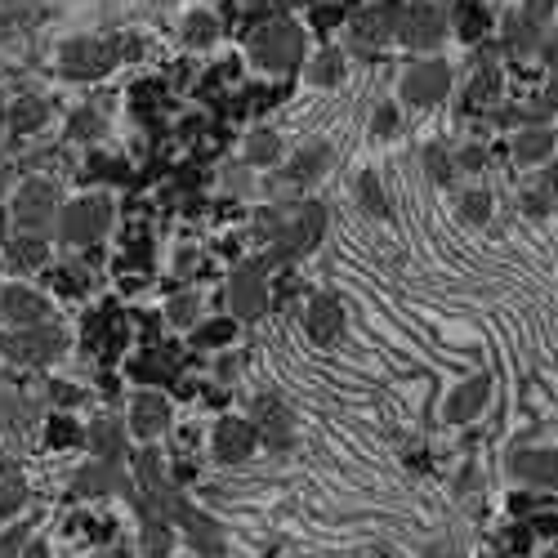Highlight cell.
<instances>
[{
	"instance_id": "9",
	"label": "cell",
	"mask_w": 558,
	"mask_h": 558,
	"mask_svg": "<svg viewBox=\"0 0 558 558\" xmlns=\"http://www.w3.org/2000/svg\"><path fill=\"white\" fill-rule=\"evenodd\" d=\"M72 496H125L139 500L134 492V474H125V460H90L85 469H76L72 478Z\"/></svg>"
},
{
	"instance_id": "39",
	"label": "cell",
	"mask_w": 558,
	"mask_h": 558,
	"mask_svg": "<svg viewBox=\"0 0 558 558\" xmlns=\"http://www.w3.org/2000/svg\"><path fill=\"white\" fill-rule=\"evenodd\" d=\"M18 184H14V166H5V161H0V197H5V192H14Z\"/></svg>"
},
{
	"instance_id": "40",
	"label": "cell",
	"mask_w": 558,
	"mask_h": 558,
	"mask_svg": "<svg viewBox=\"0 0 558 558\" xmlns=\"http://www.w3.org/2000/svg\"><path fill=\"white\" fill-rule=\"evenodd\" d=\"M9 233H14V228H9V215H5V210H0V246L9 242Z\"/></svg>"
},
{
	"instance_id": "5",
	"label": "cell",
	"mask_w": 558,
	"mask_h": 558,
	"mask_svg": "<svg viewBox=\"0 0 558 558\" xmlns=\"http://www.w3.org/2000/svg\"><path fill=\"white\" fill-rule=\"evenodd\" d=\"M63 349H67V340L54 322L9 326V331H0V358H5L9 367H50Z\"/></svg>"
},
{
	"instance_id": "22",
	"label": "cell",
	"mask_w": 558,
	"mask_h": 558,
	"mask_svg": "<svg viewBox=\"0 0 558 558\" xmlns=\"http://www.w3.org/2000/svg\"><path fill=\"white\" fill-rule=\"evenodd\" d=\"M349 27H353V45H380L393 32V14L389 9H358Z\"/></svg>"
},
{
	"instance_id": "17",
	"label": "cell",
	"mask_w": 558,
	"mask_h": 558,
	"mask_svg": "<svg viewBox=\"0 0 558 558\" xmlns=\"http://www.w3.org/2000/svg\"><path fill=\"white\" fill-rule=\"evenodd\" d=\"M402 94H407L411 103H434L447 94V67L442 63H420L407 72V81H402Z\"/></svg>"
},
{
	"instance_id": "2",
	"label": "cell",
	"mask_w": 558,
	"mask_h": 558,
	"mask_svg": "<svg viewBox=\"0 0 558 558\" xmlns=\"http://www.w3.org/2000/svg\"><path fill=\"white\" fill-rule=\"evenodd\" d=\"M246 59L259 72H273V76L295 72L304 63V27L291 23V18H264L246 36Z\"/></svg>"
},
{
	"instance_id": "24",
	"label": "cell",
	"mask_w": 558,
	"mask_h": 558,
	"mask_svg": "<svg viewBox=\"0 0 558 558\" xmlns=\"http://www.w3.org/2000/svg\"><path fill=\"white\" fill-rule=\"evenodd\" d=\"M197 349H228V344L237 340V322L233 317H201L197 326H192L188 335Z\"/></svg>"
},
{
	"instance_id": "38",
	"label": "cell",
	"mask_w": 558,
	"mask_h": 558,
	"mask_svg": "<svg viewBox=\"0 0 558 558\" xmlns=\"http://www.w3.org/2000/svg\"><path fill=\"white\" fill-rule=\"evenodd\" d=\"M313 23H317V27L340 23V9H335V5H317V9H313Z\"/></svg>"
},
{
	"instance_id": "34",
	"label": "cell",
	"mask_w": 558,
	"mask_h": 558,
	"mask_svg": "<svg viewBox=\"0 0 558 558\" xmlns=\"http://www.w3.org/2000/svg\"><path fill=\"white\" fill-rule=\"evenodd\" d=\"M54 282L72 286V291H85V268L81 264H67V268H59V273H54Z\"/></svg>"
},
{
	"instance_id": "12",
	"label": "cell",
	"mask_w": 558,
	"mask_h": 558,
	"mask_svg": "<svg viewBox=\"0 0 558 558\" xmlns=\"http://www.w3.org/2000/svg\"><path fill=\"white\" fill-rule=\"evenodd\" d=\"M0 322H9V326H41V322H50V295L36 291V286H27V282L0 286Z\"/></svg>"
},
{
	"instance_id": "10",
	"label": "cell",
	"mask_w": 558,
	"mask_h": 558,
	"mask_svg": "<svg viewBox=\"0 0 558 558\" xmlns=\"http://www.w3.org/2000/svg\"><path fill=\"white\" fill-rule=\"evenodd\" d=\"M170 420H175V411H170V402L161 398L157 389H139L130 398V411H125V429H130V438H139L143 447H152V442L166 434Z\"/></svg>"
},
{
	"instance_id": "31",
	"label": "cell",
	"mask_w": 558,
	"mask_h": 558,
	"mask_svg": "<svg viewBox=\"0 0 558 558\" xmlns=\"http://www.w3.org/2000/svg\"><path fill=\"white\" fill-rule=\"evenodd\" d=\"M27 532H32V523H27V518H23V523H14L9 532H0V558H18V554H23L27 550Z\"/></svg>"
},
{
	"instance_id": "29",
	"label": "cell",
	"mask_w": 558,
	"mask_h": 558,
	"mask_svg": "<svg viewBox=\"0 0 558 558\" xmlns=\"http://www.w3.org/2000/svg\"><path fill=\"white\" fill-rule=\"evenodd\" d=\"M175 367V362H170V353H161V349H143L139 358H134V367H130V375L139 384H157V380H170V371Z\"/></svg>"
},
{
	"instance_id": "33",
	"label": "cell",
	"mask_w": 558,
	"mask_h": 558,
	"mask_svg": "<svg viewBox=\"0 0 558 558\" xmlns=\"http://www.w3.org/2000/svg\"><path fill=\"white\" fill-rule=\"evenodd\" d=\"M50 442L54 447H76V442H85V429L67 425V420H50Z\"/></svg>"
},
{
	"instance_id": "14",
	"label": "cell",
	"mask_w": 558,
	"mask_h": 558,
	"mask_svg": "<svg viewBox=\"0 0 558 558\" xmlns=\"http://www.w3.org/2000/svg\"><path fill=\"white\" fill-rule=\"evenodd\" d=\"M304 331H309L313 344H335L344 331V304L335 295H313L309 309H304Z\"/></svg>"
},
{
	"instance_id": "35",
	"label": "cell",
	"mask_w": 558,
	"mask_h": 558,
	"mask_svg": "<svg viewBox=\"0 0 558 558\" xmlns=\"http://www.w3.org/2000/svg\"><path fill=\"white\" fill-rule=\"evenodd\" d=\"M197 250H192V246H184V250H179V255H175V268H179V273H184V277H192V273H197Z\"/></svg>"
},
{
	"instance_id": "26",
	"label": "cell",
	"mask_w": 558,
	"mask_h": 558,
	"mask_svg": "<svg viewBox=\"0 0 558 558\" xmlns=\"http://www.w3.org/2000/svg\"><path fill=\"white\" fill-rule=\"evenodd\" d=\"M9 125H14L18 134H36L50 125V103L36 99V94H27V99H18L14 108H9Z\"/></svg>"
},
{
	"instance_id": "8",
	"label": "cell",
	"mask_w": 558,
	"mask_h": 558,
	"mask_svg": "<svg viewBox=\"0 0 558 558\" xmlns=\"http://www.w3.org/2000/svg\"><path fill=\"white\" fill-rule=\"evenodd\" d=\"M250 429H255L259 447L268 451H286L295 442V420L291 411H286V402L277 398V393H259L255 402H250Z\"/></svg>"
},
{
	"instance_id": "15",
	"label": "cell",
	"mask_w": 558,
	"mask_h": 558,
	"mask_svg": "<svg viewBox=\"0 0 558 558\" xmlns=\"http://www.w3.org/2000/svg\"><path fill=\"white\" fill-rule=\"evenodd\" d=\"M125 442H130V429L117 416H99L85 425V447L94 451V460H125Z\"/></svg>"
},
{
	"instance_id": "13",
	"label": "cell",
	"mask_w": 558,
	"mask_h": 558,
	"mask_svg": "<svg viewBox=\"0 0 558 558\" xmlns=\"http://www.w3.org/2000/svg\"><path fill=\"white\" fill-rule=\"evenodd\" d=\"M331 161H335V152H331V143H304L300 152H291V161H286V184H291L295 192L300 188H313L317 179L331 170Z\"/></svg>"
},
{
	"instance_id": "21",
	"label": "cell",
	"mask_w": 558,
	"mask_h": 558,
	"mask_svg": "<svg viewBox=\"0 0 558 558\" xmlns=\"http://www.w3.org/2000/svg\"><path fill=\"white\" fill-rule=\"evenodd\" d=\"M393 27L402 32L407 45H434L442 36V23H438L434 9H407L402 18H393Z\"/></svg>"
},
{
	"instance_id": "23",
	"label": "cell",
	"mask_w": 558,
	"mask_h": 558,
	"mask_svg": "<svg viewBox=\"0 0 558 558\" xmlns=\"http://www.w3.org/2000/svg\"><path fill=\"white\" fill-rule=\"evenodd\" d=\"M179 36H184V45H192V50H206V45H215L219 41L215 9H188L184 23H179Z\"/></svg>"
},
{
	"instance_id": "41",
	"label": "cell",
	"mask_w": 558,
	"mask_h": 558,
	"mask_svg": "<svg viewBox=\"0 0 558 558\" xmlns=\"http://www.w3.org/2000/svg\"><path fill=\"white\" fill-rule=\"evenodd\" d=\"M27 558H45V550H36V545H27Z\"/></svg>"
},
{
	"instance_id": "36",
	"label": "cell",
	"mask_w": 558,
	"mask_h": 558,
	"mask_svg": "<svg viewBox=\"0 0 558 558\" xmlns=\"http://www.w3.org/2000/svg\"><path fill=\"white\" fill-rule=\"evenodd\" d=\"M460 210H465L469 219H483V215H487V197H483V192H469L465 206H460Z\"/></svg>"
},
{
	"instance_id": "25",
	"label": "cell",
	"mask_w": 558,
	"mask_h": 558,
	"mask_svg": "<svg viewBox=\"0 0 558 558\" xmlns=\"http://www.w3.org/2000/svg\"><path fill=\"white\" fill-rule=\"evenodd\" d=\"M166 322L179 326V331H192L201 322V295L192 286H179L175 295H166Z\"/></svg>"
},
{
	"instance_id": "28",
	"label": "cell",
	"mask_w": 558,
	"mask_h": 558,
	"mask_svg": "<svg viewBox=\"0 0 558 558\" xmlns=\"http://www.w3.org/2000/svg\"><path fill=\"white\" fill-rule=\"evenodd\" d=\"M67 134H72L76 143H99L103 134H108V117H103L99 108H76L72 121H67Z\"/></svg>"
},
{
	"instance_id": "4",
	"label": "cell",
	"mask_w": 558,
	"mask_h": 558,
	"mask_svg": "<svg viewBox=\"0 0 558 558\" xmlns=\"http://www.w3.org/2000/svg\"><path fill=\"white\" fill-rule=\"evenodd\" d=\"M322 233H326V206L322 201H295V215H291V224H286V233L277 237L259 259L268 264V273H273V268H291L295 259H304L317 242H322Z\"/></svg>"
},
{
	"instance_id": "6",
	"label": "cell",
	"mask_w": 558,
	"mask_h": 558,
	"mask_svg": "<svg viewBox=\"0 0 558 558\" xmlns=\"http://www.w3.org/2000/svg\"><path fill=\"white\" fill-rule=\"evenodd\" d=\"M121 63V41L112 36H72L59 45V72L67 81H99Z\"/></svg>"
},
{
	"instance_id": "32",
	"label": "cell",
	"mask_w": 558,
	"mask_h": 558,
	"mask_svg": "<svg viewBox=\"0 0 558 558\" xmlns=\"http://www.w3.org/2000/svg\"><path fill=\"white\" fill-rule=\"evenodd\" d=\"M358 197H362V206H367L371 215H384V192H380V184H375V175L358 179Z\"/></svg>"
},
{
	"instance_id": "37",
	"label": "cell",
	"mask_w": 558,
	"mask_h": 558,
	"mask_svg": "<svg viewBox=\"0 0 558 558\" xmlns=\"http://www.w3.org/2000/svg\"><path fill=\"white\" fill-rule=\"evenodd\" d=\"M389 130H398V112L380 108V112H375V134H389Z\"/></svg>"
},
{
	"instance_id": "20",
	"label": "cell",
	"mask_w": 558,
	"mask_h": 558,
	"mask_svg": "<svg viewBox=\"0 0 558 558\" xmlns=\"http://www.w3.org/2000/svg\"><path fill=\"white\" fill-rule=\"evenodd\" d=\"M291 215H295V201H291V206H282V201H268V206H259L255 219H250V237H255V242H264V246H273L277 237L286 233Z\"/></svg>"
},
{
	"instance_id": "11",
	"label": "cell",
	"mask_w": 558,
	"mask_h": 558,
	"mask_svg": "<svg viewBox=\"0 0 558 558\" xmlns=\"http://www.w3.org/2000/svg\"><path fill=\"white\" fill-rule=\"evenodd\" d=\"M255 447H259V438H255V429H250V420H242V416H224L210 429V456H215L219 465H246V460L255 456Z\"/></svg>"
},
{
	"instance_id": "1",
	"label": "cell",
	"mask_w": 558,
	"mask_h": 558,
	"mask_svg": "<svg viewBox=\"0 0 558 558\" xmlns=\"http://www.w3.org/2000/svg\"><path fill=\"white\" fill-rule=\"evenodd\" d=\"M112 219H117V201L108 192H85V197L63 201L59 210V228H54V242L67 250H85L99 246L112 233Z\"/></svg>"
},
{
	"instance_id": "16",
	"label": "cell",
	"mask_w": 558,
	"mask_h": 558,
	"mask_svg": "<svg viewBox=\"0 0 558 558\" xmlns=\"http://www.w3.org/2000/svg\"><path fill=\"white\" fill-rule=\"evenodd\" d=\"M282 152H286L282 134L268 130V125H255V130L246 134V143H242V161L250 170H277L282 166Z\"/></svg>"
},
{
	"instance_id": "42",
	"label": "cell",
	"mask_w": 558,
	"mask_h": 558,
	"mask_svg": "<svg viewBox=\"0 0 558 558\" xmlns=\"http://www.w3.org/2000/svg\"><path fill=\"white\" fill-rule=\"evenodd\" d=\"M375 558H389V554H375Z\"/></svg>"
},
{
	"instance_id": "30",
	"label": "cell",
	"mask_w": 558,
	"mask_h": 558,
	"mask_svg": "<svg viewBox=\"0 0 558 558\" xmlns=\"http://www.w3.org/2000/svg\"><path fill=\"white\" fill-rule=\"evenodd\" d=\"M219 188H224L228 197H250V192H255V170H250L246 161H228V166L219 170Z\"/></svg>"
},
{
	"instance_id": "7",
	"label": "cell",
	"mask_w": 558,
	"mask_h": 558,
	"mask_svg": "<svg viewBox=\"0 0 558 558\" xmlns=\"http://www.w3.org/2000/svg\"><path fill=\"white\" fill-rule=\"evenodd\" d=\"M268 309H273L268 264H264V259L237 264L233 277H228V313H233V322H259Z\"/></svg>"
},
{
	"instance_id": "3",
	"label": "cell",
	"mask_w": 558,
	"mask_h": 558,
	"mask_svg": "<svg viewBox=\"0 0 558 558\" xmlns=\"http://www.w3.org/2000/svg\"><path fill=\"white\" fill-rule=\"evenodd\" d=\"M59 210H63V192L54 179L32 175L14 188V206H9V228L23 237H41L50 242L54 228H59Z\"/></svg>"
},
{
	"instance_id": "27",
	"label": "cell",
	"mask_w": 558,
	"mask_h": 558,
	"mask_svg": "<svg viewBox=\"0 0 558 558\" xmlns=\"http://www.w3.org/2000/svg\"><path fill=\"white\" fill-rule=\"evenodd\" d=\"M309 81L313 85H340L344 81V54L335 50V45H322L309 59Z\"/></svg>"
},
{
	"instance_id": "19",
	"label": "cell",
	"mask_w": 558,
	"mask_h": 558,
	"mask_svg": "<svg viewBox=\"0 0 558 558\" xmlns=\"http://www.w3.org/2000/svg\"><path fill=\"white\" fill-rule=\"evenodd\" d=\"M45 259H50V250H45L41 237L9 233V242H5V264L14 268V273H36V268H45Z\"/></svg>"
},
{
	"instance_id": "18",
	"label": "cell",
	"mask_w": 558,
	"mask_h": 558,
	"mask_svg": "<svg viewBox=\"0 0 558 558\" xmlns=\"http://www.w3.org/2000/svg\"><path fill=\"white\" fill-rule=\"evenodd\" d=\"M27 509V478L18 474V451H5L0 460V518H14Z\"/></svg>"
}]
</instances>
